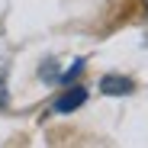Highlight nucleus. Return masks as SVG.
Instances as JSON below:
<instances>
[{"label":"nucleus","instance_id":"1","mask_svg":"<svg viewBox=\"0 0 148 148\" xmlns=\"http://www.w3.org/2000/svg\"><path fill=\"white\" fill-rule=\"evenodd\" d=\"M84 100H87V90H84V87H71V90H64L58 100L52 103V110H55V113H71V110H77Z\"/></svg>","mask_w":148,"mask_h":148},{"label":"nucleus","instance_id":"2","mask_svg":"<svg viewBox=\"0 0 148 148\" xmlns=\"http://www.w3.org/2000/svg\"><path fill=\"white\" fill-rule=\"evenodd\" d=\"M100 90H103V93H113V97L132 93V81H129V77H113V74H110V77L100 81Z\"/></svg>","mask_w":148,"mask_h":148},{"label":"nucleus","instance_id":"3","mask_svg":"<svg viewBox=\"0 0 148 148\" xmlns=\"http://www.w3.org/2000/svg\"><path fill=\"white\" fill-rule=\"evenodd\" d=\"M0 106H7V87H3V81H0Z\"/></svg>","mask_w":148,"mask_h":148}]
</instances>
